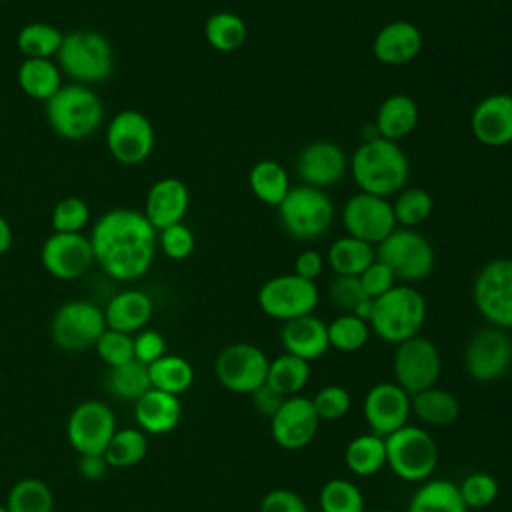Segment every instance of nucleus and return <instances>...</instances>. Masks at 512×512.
I'll return each instance as SVG.
<instances>
[{
	"instance_id": "nucleus-1",
	"label": "nucleus",
	"mask_w": 512,
	"mask_h": 512,
	"mask_svg": "<svg viewBox=\"0 0 512 512\" xmlns=\"http://www.w3.org/2000/svg\"><path fill=\"white\" fill-rule=\"evenodd\" d=\"M96 264L114 280L142 278L156 254L158 232L144 212L114 208L104 212L88 236Z\"/></svg>"
},
{
	"instance_id": "nucleus-2",
	"label": "nucleus",
	"mask_w": 512,
	"mask_h": 512,
	"mask_svg": "<svg viewBox=\"0 0 512 512\" xmlns=\"http://www.w3.org/2000/svg\"><path fill=\"white\" fill-rule=\"evenodd\" d=\"M358 192L390 198L406 188L410 176V162L398 142L376 136L362 140L348 160Z\"/></svg>"
},
{
	"instance_id": "nucleus-3",
	"label": "nucleus",
	"mask_w": 512,
	"mask_h": 512,
	"mask_svg": "<svg viewBox=\"0 0 512 512\" xmlns=\"http://www.w3.org/2000/svg\"><path fill=\"white\" fill-rule=\"evenodd\" d=\"M426 322V298L412 284H394L374 298L368 318L370 332L388 344L418 336Z\"/></svg>"
},
{
	"instance_id": "nucleus-4",
	"label": "nucleus",
	"mask_w": 512,
	"mask_h": 512,
	"mask_svg": "<svg viewBox=\"0 0 512 512\" xmlns=\"http://www.w3.org/2000/svg\"><path fill=\"white\" fill-rule=\"evenodd\" d=\"M44 104L50 128L70 142L90 138L104 120L100 96L84 84H66Z\"/></svg>"
},
{
	"instance_id": "nucleus-5",
	"label": "nucleus",
	"mask_w": 512,
	"mask_h": 512,
	"mask_svg": "<svg viewBox=\"0 0 512 512\" xmlns=\"http://www.w3.org/2000/svg\"><path fill=\"white\" fill-rule=\"evenodd\" d=\"M60 70L76 84H98L114 70V50L110 40L96 30H74L64 34L58 50Z\"/></svg>"
},
{
	"instance_id": "nucleus-6",
	"label": "nucleus",
	"mask_w": 512,
	"mask_h": 512,
	"mask_svg": "<svg viewBox=\"0 0 512 512\" xmlns=\"http://www.w3.org/2000/svg\"><path fill=\"white\" fill-rule=\"evenodd\" d=\"M386 466L406 482L428 480L438 466V444L430 432L406 424L384 438Z\"/></svg>"
},
{
	"instance_id": "nucleus-7",
	"label": "nucleus",
	"mask_w": 512,
	"mask_h": 512,
	"mask_svg": "<svg viewBox=\"0 0 512 512\" xmlns=\"http://www.w3.org/2000/svg\"><path fill=\"white\" fill-rule=\"evenodd\" d=\"M276 210L284 232L294 240H316L334 220L330 196L306 184L292 186Z\"/></svg>"
},
{
	"instance_id": "nucleus-8",
	"label": "nucleus",
	"mask_w": 512,
	"mask_h": 512,
	"mask_svg": "<svg viewBox=\"0 0 512 512\" xmlns=\"http://www.w3.org/2000/svg\"><path fill=\"white\" fill-rule=\"evenodd\" d=\"M376 258L384 262L402 284H414L430 276L436 256L430 240L416 228H396L376 246Z\"/></svg>"
},
{
	"instance_id": "nucleus-9",
	"label": "nucleus",
	"mask_w": 512,
	"mask_h": 512,
	"mask_svg": "<svg viewBox=\"0 0 512 512\" xmlns=\"http://www.w3.org/2000/svg\"><path fill=\"white\" fill-rule=\"evenodd\" d=\"M472 302L488 326L512 330V258L488 260L478 270Z\"/></svg>"
},
{
	"instance_id": "nucleus-10",
	"label": "nucleus",
	"mask_w": 512,
	"mask_h": 512,
	"mask_svg": "<svg viewBox=\"0 0 512 512\" xmlns=\"http://www.w3.org/2000/svg\"><path fill=\"white\" fill-rule=\"evenodd\" d=\"M256 300L266 316L288 322L312 314L320 302V290L316 282L290 272L268 278L260 286Z\"/></svg>"
},
{
	"instance_id": "nucleus-11",
	"label": "nucleus",
	"mask_w": 512,
	"mask_h": 512,
	"mask_svg": "<svg viewBox=\"0 0 512 512\" xmlns=\"http://www.w3.org/2000/svg\"><path fill=\"white\" fill-rule=\"evenodd\" d=\"M104 330V310L88 300H70L62 304L50 322L52 342L66 352L92 348Z\"/></svg>"
},
{
	"instance_id": "nucleus-12",
	"label": "nucleus",
	"mask_w": 512,
	"mask_h": 512,
	"mask_svg": "<svg viewBox=\"0 0 512 512\" xmlns=\"http://www.w3.org/2000/svg\"><path fill=\"white\" fill-rule=\"evenodd\" d=\"M394 382L410 396L436 386L442 372V358L438 346L426 336H412L396 344L392 358Z\"/></svg>"
},
{
	"instance_id": "nucleus-13",
	"label": "nucleus",
	"mask_w": 512,
	"mask_h": 512,
	"mask_svg": "<svg viewBox=\"0 0 512 512\" xmlns=\"http://www.w3.org/2000/svg\"><path fill=\"white\" fill-rule=\"evenodd\" d=\"M270 360L262 348L236 342L222 348L214 360L216 380L234 394H252L266 382Z\"/></svg>"
},
{
	"instance_id": "nucleus-14",
	"label": "nucleus",
	"mask_w": 512,
	"mask_h": 512,
	"mask_svg": "<svg viewBox=\"0 0 512 512\" xmlns=\"http://www.w3.org/2000/svg\"><path fill=\"white\" fill-rule=\"evenodd\" d=\"M512 364V338L506 330L486 326L476 330L464 348V370L480 384L494 382Z\"/></svg>"
},
{
	"instance_id": "nucleus-15",
	"label": "nucleus",
	"mask_w": 512,
	"mask_h": 512,
	"mask_svg": "<svg viewBox=\"0 0 512 512\" xmlns=\"http://www.w3.org/2000/svg\"><path fill=\"white\" fill-rule=\"evenodd\" d=\"M342 224L346 234L368 242L374 248L398 228L392 202L388 198L366 192H356L344 202Z\"/></svg>"
},
{
	"instance_id": "nucleus-16",
	"label": "nucleus",
	"mask_w": 512,
	"mask_h": 512,
	"mask_svg": "<svg viewBox=\"0 0 512 512\" xmlns=\"http://www.w3.org/2000/svg\"><path fill=\"white\" fill-rule=\"evenodd\" d=\"M106 146L116 162L136 166L154 150V126L138 110H120L106 128Z\"/></svg>"
},
{
	"instance_id": "nucleus-17",
	"label": "nucleus",
	"mask_w": 512,
	"mask_h": 512,
	"mask_svg": "<svg viewBox=\"0 0 512 512\" xmlns=\"http://www.w3.org/2000/svg\"><path fill=\"white\" fill-rule=\"evenodd\" d=\"M116 430L114 412L100 400L80 402L66 422L68 442L78 454H104Z\"/></svg>"
},
{
	"instance_id": "nucleus-18",
	"label": "nucleus",
	"mask_w": 512,
	"mask_h": 512,
	"mask_svg": "<svg viewBox=\"0 0 512 512\" xmlns=\"http://www.w3.org/2000/svg\"><path fill=\"white\" fill-rule=\"evenodd\" d=\"M40 262L50 276L58 280H76L84 276L96 260L90 238L82 232H52L42 244Z\"/></svg>"
},
{
	"instance_id": "nucleus-19",
	"label": "nucleus",
	"mask_w": 512,
	"mask_h": 512,
	"mask_svg": "<svg viewBox=\"0 0 512 512\" xmlns=\"http://www.w3.org/2000/svg\"><path fill=\"white\" fill-rule=\"evenodd\" d=\"M318 426L320 418L314 410L312 398L300 394L286 398L270 418V434L284 450L306 448L314 440Z\"/></svg>"
},
{
	"instance_id": "nucleus-20",
	"label": "nucleus",
	"mask_w": 512,
	"mask_h": 512,
	"mask_svg": "<svg viewBox=\"0 0 512 512\" xmlns=\"http://www.w3.org/2000/svg\"><path fill=\"white\" fill-rule=\"evenodd\" d=\"M362 410L370 432L386 438L408 424L410 394L396 382H378L366 392Z\"/></svg>"
},
{
	"instance_id": "nucleus-21",
	"label": "nucleus",
	"mask_w": 512,
	"mask_h": 512,
	"mask_svg": "<svg viewBox=\"0 0 512 512\" xmlns=\"http://www.w3.org/2000/svg\"><path fill=\"white\" fill-rule=\"evenodd\" d=\"M296 172L302 184L326 190L336 186L348 172V156L330 140H314L296 156Z\"/></svg>"
},
{
	"instance_id": "nucleus-22",
	"label": "nucleus",
	"mask_w": 512,
	"mask_h": 512,
	"mask_svg": "<svg viewBox=\"0 0 512 512\" xmlns=\"http://www.w3.org/2000/svg\"><path fill=\"white\" fill-rule=\"evenodd\" d=\"M472 136L490 148L512 144V94L494 92L484 96L470 114Z\"/></svg>"
},
{
	"instance_id": "nucleus-23",
	"label": "nucleus",
	"mask_w": 512,
	"mask_h": 512,
	"mask_svg": "<svg viewBox=\"0 0 512 512\" xmlns=\"http://www.w3.org/2000/svg\"><path fill=\"white\" fill-rule=\"evenodd\" d=\"M190 206V190L188 186L174 176H166L156 180L144 204V216L156 228V232L178 224L184 220Z\"/></svg>"
},
{
	"instance_id": "nucleus-24",
	"label": "nucleus",
	"mask_w": 512,
	"mask_h": 512,
	"mask_svg": "<svg viewBox=\"0 0 512 512\" xmlns=\"http://www.w3.org/2000/svg\"><path fill=\"white\" fill-rule=\"evenodd\" d=\"M422 44V32L416 24L408 20H394L376 32L372 40V54L382 64L402 66L420 54Z\"/></svg>"
},
{
	"instance_id": "nucleus-25",
	"label": "nucleus",
	"mask_w": 512,
	"mask_h": 512,
	"mask_svg": "<svg viewBox=\"0 0 512 512\" xmlns=\"http://www.w3.org/2000/svg\"><path fill=\"white\" fill-rule=\"evenodd\" d=\"M280 342L284 346V352L292 356H298L306 362L318 360L330 348L328 324L314 314L288 320L280 330Z\"/></svg>"
},
{
	"instance_id": "nucleus-26",
	"label": "nucleus",
	"mask_w": 512,
	"mask_h": 512,
	"mask_svg": "<svg viewBox=\"0 0 512 512\" xmlns=\"http://www.w3.org/2000/svg\"><path fill=\"white\" fill-rule=\"evenodd\" d=\"M134 418L144 434H168L182 418L178 396L150 388L134 402Z\"/></svg>"
},
{
	"instance_id": "nucleus-27",
	"label": "nucleus",
	"mask_w": 512,
	"mask_h": 512,
	"mask_svg": "<svg viewBox=\"0 0 512 512\" xmlns=\"http://www.w3.org/2000/svg\"><path fill=\"white\" fill-rule=\"evenodd\" d=\"M154 304L150 296L142 290H122L110 298L104 308L106 328L118 332H140L152 318Z\"/></svg>"
},
{
	"instance_id": "nucleus-28",
	"label": "nucleus",
	"mask_w": 512,
	"mask_h": 512,
	"mask_svg": "<svg viewBox=\"0 0 512 512\" xmlns=\"http://www.w3.org/2000/svg\"><path fill=\"white\" fill-rule=\"evenodd\" d=\"M418 118V104L408 94H392L378 106L374 126L382 138L400 142L414 132Z\"/></svg>"
},
{
	"instance_id": "nucleus-29",
	"label": "nucleus",
	"mask_w": 512,
	"mask_h": 512,
	"mask_svg": "<svg viewBox=\"0 0 512 512\" xmlns=\"http://www.w3.org/2000/svg\"><path fill=\"white\" fill-rule=\"evenodd\" d=\"M16 78L22 92L40 102H48L62 88V70L50 58H24Z\"/></svg>"
},
{
	"instance_id": "nucleus-30",
	"label": "nucleus",
	"mask_w": 512,
	"mask_h": 512,
	"mask_svg": "<svg viewBox=\"0 0 512 512\" xmlns=\"http://www.w3.org/2000/svg\"><path fill=\"white\" fill-rule=\"evenodd\" d=\"M412 414L428 426H448L460 416L458 398L438 386L426 388L410 396Z\"/></svg>"
},
{
	"instance_id": "nucleus-31",
	"label": "nucleus",
	"mask_w": 512,
	"mask_h": 512,
	"mask_svg": "<svg viewBox=\"0 0 512 512\" xmlns=\"http://www.w3.org/2000/svg\"><path fill=\"white\" fill-rule=\"evenodd\" d=\"M406 512H468L458 484L446 478L426 480L410 498Z\"/></svg>"
},
{
	"instance_id": "nucleus-32",
	"label": "nucleus",
	"mask_w": 512,
	"mask_h": 512,
	"mask_svg": "<svg viewBox=\"0 0 512 512\" xmlns=\"http://www.w3.org/2000/svg\"><path fill=\"white\" fill-rule=\"evenodd\" d=\"M376 260V248L350 234L336 238L328 248V264L336 276H360Z\"/></svg>"
},
{
	"instance_id": "nucleus-33",
	"label": "nucleus",
	"mask_w": 512,
	"mask_h": 512,
	"mask_svg": "<svg viewBox=\"0 0 512 512\" xmlns=\"http://www.w3.org/2000/svg\"><path fill=\"white\" fill-rule=\"evenodd\" d=\"M248 186L262 204L274 208H278V204L292 188L286 168L276 160L256 162L248 172Z\"/></svg>"
},
{
	"instance_id": "nucleus-34",
	"label": "nucleus",
	"mask_w": 512,
	"mask_h": 512,
	"mask_svg": "<svg viewBox=\"0 0 512 512\" xmlns=\"http://www.w3.org/2000/svg\"><path fill=\"white\" fill-rule=\"evenodd\" d=\"M344 464L354 476H372L386 466V442L378 434H358L344 448Z\"/></svg>"
},
{
	"instance_id": "nucleus-35",
	"label": "nucleus",
	"mask_w": 512,
	"mask_h": 512,
	"mask_svg": "<svg viewBox=\"0 0 512 512\" xmlns=\"http://www.w3.org/2000/svg\"><path fill=\"white\" fill-rule=\"evenodd\" d=\"M310 380V362L292 356L288 352H282L274 360H270L266 384L274 388L284 398L300 394V390Z\"/></svg>"
},
{
	"instance_id": "nucleus-36",
	"label": "nucleus",
	"mask_w": 512,
	"mask_h": 512,
	"mask_svg": "<svg viewBox=\"0 0 512 512\" xmlns=\"http://www.w3.org/2000/svg\"><path fill=\"white\" fill-rule=\"evenodd\" d=\"M148 376L152 388L178 396L192 386L194 368L186 358L178 354H164L148 366Z\"/></svg>"
},
{
	"instance_id": "nucleus-37",
	"label": "nucleus",
	"mask_w": 512,
	"mask_h": 512,
	"mask_svg": "<svg viewBox=\"0 0 512 512\" xmlns=\"http://www.w3.org/2000/svg\"><path fill=\"white\" fill-rule=\"evenodd\" d=\"M104 386H106L108 394H112L120 400L136 402L144 392H148L152 388L150 376H148V366L138 362L136 358L126 364L112 366L106 372Z\"/></svg>"
},
{
	"instance_id": "nucleus-38",
	"label": "nucleus",
	"mask_w": 512,
	"mask_h": 512,
	"mask_svg": "<svg viewBox=\"0 0 512 512\" xmlns=\"http://www.w3.org/2000/svg\"><path fill=\"white\" fill-rule=\"evenodd\" d=\"M204 38L218 52H234L244 46L248 38V26L238 14L220 10L208 16L204 24Z\"/></svg>"
},
{
	"instance_id": "nucleus-39",
	"label": "nucleus",
	"mask_w": 512,
	"mask_h": 512,
	"mask_svg": "<svg viewBox=\"0 0 512 512\" xmlns=\"http://www.w3.org/2000/svg\"><path fill=\"white\" fill-rule=\"evenodd\" d=\"M146 452H148L146 434L140 428H122L114 432L102 456L110 468H130L142 462Z\"/></svg>"
},
{
	"instance_id": "nucleus-40",
	"label": "nucleus",
	"mask_w": 512,
	"mask_h": 512,
	"mask_svg": "<svg viewBox=\"0 0 512 512\" xmlns=\"http://www.w3.org/2000/svg\"><path fill=\"white\" fill-rule=\"evenodd\" d=\"M64 34L60 28L46 22L24 24L16 36V46L24 58H52L62 46Z\"/></svg>"
},
{
	"instance_id": "nucleus-41",
	"label": "nucleus",
	"mask_w": 512,
	"mask_h": 512,
	"mask_svg": "<svg viewBox=\"0 0 512 512\" xmlns=\"http://www.w3.org/2000/svg\"><path fill=\"white\" fill-rule=\"evenodd\" d=\"M8 512H52L54 494L40 478H20L8 492Z\"/></svg>"
},
{
	"instance_id": "nucleus-42",
	"label": "nucleus",
	"mask_w": 512,
	"mask_h": 512,
	"mask_svg": "<svg viewBox=\"0 0 512 512\" xmlns=\"http://www.w3.org/2000/svg\"><path fill=\"white\" fill-rule=\"evenodd\" d=\"M328 294L330 302L340 310V314H354L368 322L374 300L364 292L356 276H336L330 282Z\"/></svg>"
},
{
	"instance_id": "nucleus-43",
	"label": "nucleus",
	"mask_w": 512,
	"mask_h": 512,
	"mask_svg": "<svg viewBox=\"0 0 512 512\" xmlns=\"http://www.w3.org/2000/svg\"><path fill=\"white\" fill-rule=\"evenodd\" d=\"M432 208H434V200H432L430 192H426L424 188H418V186L402 188L396 194V198L392 200L394 218L400 228L420 226L422 222H426L430 218Z\"/></svg>"
},
{
	"instance_id": "nucleus-44",
	"label": "nucleus",
	"mask_w": 512,
	"mask_h": 512,
	"mask_svg": "<svg viewBox=\"0 0 512 512\" xmlns=\"http://www.w3.org/2000/svg\"><path fill=\"white\" fill-rule=\"evenodd\" d=\"M320 512H364L362 490L346 478L328 480L318 494Z\"/></svg>"
},
{
	"instance_id": "nucleus-45",
	"label": "nucleus",
	"mask_w": 512,
	"mask_h": 512,
	"mask_svg": "<svg viewBox=\"0 0 512 512\" xmlns=\"http://www.w3.org/2000/svg\"><path fill=\"white\" fill-rule=\"evenodd\" d=\"M370 338V326L366 320L354 314H340L328 324V344L340 352H356L364 348Z\"/></svg>"
},
{
	"instance_id": "nucleus-46",
	"label": "nucleus",
	"mask_w": 512,
	"mask_h": 512,
	"mask_svg": "<svg viewBox=\"0 0 512 512\" xmlns=\"http://www.w3.org/2000/svg\"><path fill=\"white\" fill-rule=\"evenodd\" d=\"M90 220V208L88 204L78 196H66L56 202L52 210V230L64 232V234H78L86 228Z\"/></svg>"
},
{
	"instance_id": "nucleus-47",
	"label": "nucleus",
	"mask_w": 512,
	"mask_h": 512,
	"mask_svg": "<svg viewBox=\"0 0 512 512\" xmlns=\"http://www.w3.org/2000/svg\"><path fill=\"white\" fill-rule=\"evenodd\" d=\"M458 490H460V496H462L468 510L470 508L480 510V508L490 506L498 498L500 486H498V480L492 474L472 472L458 484Z\"/></svg>"
},
{
	"instance_id": "nucleus-48",
	"label": "nucleus",
	"mask_w": 512,
	"mask_h": 512,
	"mask_svg": "<svg viewBox=\"0 0 512 512\" xmlns=\"http://www.w3.org/2000/svg\"><path fill=\"white\" fill-rule=\"evenodd\" d=\"M314 410L320 422H336L342 420L352 406L350 392L340 384H326L322 386L312 398Z\"/></svg>"
},
{
	"instance_id": "nucleus-49",
	"label": "nucleus",
	"mask_w": 512,
	"mask_h": 512,
	"mask_svg": "<svg viewBox=\"0 0 512 512\" xmlns=\"http://www.w3.org/2000/svg\"><path fill=\"white\" fill-rule=\"evenodd\" d=\"M94 348H96V354L100 356V360L108 368L134 360V338L126 332L106 328L102 332V336L98 338V342L94 344Z\"/></svg>"
},
{
	"instance_id": "nucleus-50",
	"label": "nucleus",
	"mask_w": 512,
	"mask_h": 512,
	"mask_svg": "<svg viewBox=\"0 0 512 512\" xmlns=\"http://www.w3.org/2000/svg\"><path fill=\"white\" fill-rule=\"evenodd\" d=\"M158 244L170 260H184L192 254L196 240L192 230L184 222H178L158 232Z\"/></svg>"
},
{
	"instance_id": "nucleus-51",
	"label": "nucleus",
	"mask_w": 512,
	"mask_h": 512,
	"mask_svg": "<svg viewBox=\"0 0 512 512\" xmlns=\"http://www.w3.org/2000/svg\"><path fill=\"white\" fill-rule=\"evenodd\" d=\"M364 292L374 300L378 296H382L384 292H388L394 284H398L394 272L384 264L380 262L378 258L358 276Z\"/></svg>"
},
{
	"instance_id": "nucleus-52",
	"label": "nucleus",
	"mask_w": 512,
	"mask_h": 512,
	"mask_svg": "<svg viewBox=\"0 0 512 512\" xmlns=\"http://www.w3.org/2000/svg\"><path fill=\"white\" fill-rule=\"evenodd\" d=\"M260 512H308V506L294 490L274 488L262 496Z\"/></svg>"
},
{
	"instance_id": "nucleus-53",
	"label": "nucleus",
	"mask_w": 512,
	"mask_h": 512,
	"mask_svg": "<svg viewBox=\"0 0 512 512\" xmlns=\"http://www.w3.org/2000/svg\"><path fill=\"white\" fill-rule=\"evenodd\" d=\"M166 354V340L156 330H140L134 338V358L146 366Z\"/></svg>"
},
{
	"instance_id": "nucleus-54",
	"label": "nucleus",
	"mask_w": 512,
	"mask_h": 512,
	"mask_svg": "<svg viewBox=\"0 0 512 512\" xmlns=\"http://www.w3.org/2000/svg\"><path fill=\"white\" fill-rule=\"evenodd\" d=\"M252 406H254V410L260 414V416H264V418H272L276 412H278V408L282 406V402L286 400L282 394H278L274 388H270L266 382L260 386V388H256L252 394Z\"/></svg>"
},
{
	"instance_id": "nucleus-55",
	"label": "nucleus",
	"mask_w": 512,
	"mask_h": 512,
	"mask_svg": "<svg viewBox=\"0 0 512 512\" xmlns=\"http://www.w3.org/2000/svg\"><path fill=\"white\" fill-rule=\"evenodd\" d=\"M324 270V258L320 256V252L308 248L302 250L296 258H294V274L306 280H316Z\"/></svg>"
},
{
	"instance_id": "nucleus-56",
	"label": "nucleus",
	"mask_w": 512,
	"mask_h": 512,
	"mask_svg": "<svg viewBox=\"0 0 512 512\" xmlns=\"http://www.w3.org/2000/svg\"><path fill=\"white\" fill-rule=\"evenodd\" d=\"M108 464L104 460L102 454H80V460H78V472L84 480H90V482H98L106 476L108 472Z\"/></svg>"
},
{
	"instance_id": "nucleus-57",
	"label": "nucleus",
	"mask_w": 512,
	"mask_h": 512,
	"mask_svg": "<svg viewBox=\"0 0 512 512\" xmlns=\"http://www.w3.org/2000/svg\"><path fill=\"white\" fill-rule=\"evenodd\" d=\"M12 242H14L12 226H10V222L0 214V256L6 254V252L12 248Z\"/></svg>"
},
{
	"instance_id": "nucleus-58",
	"label": "nucleus",
	"mask_w": 512,
	"mask_h": 512,
	"mask_svg": "<svg viewBox=\"0 0 512 512\" xmlns=\"http://www.w3.org/2000/svg\"><path fill=\"white\" fill-rule=\"evenodd\" d=\"M0 512H8V508H6V504H0Z\"/></svg>"
},
{
	"instance_id": "nucleus-59",
	"label": "nucleus",
	"mask_w": 512,
	"mask_h": 512,
	"mask_svg": "<svg viewBox=\"0 0 512 512\" xmlns=\"http://www.w3.org/2000/svg\"><path fill=\"white\" fill-rule=\"evenodd\" d=\"M372 512H396V510H372Z\"/></svg>"
},
{
	"instance_id": "nucleus-60",
	"label": "nucleus",
	"mask_w": 512,
	"mask_h": 512,
	"mask_svg": "<svg viewBox=\"0 0 512 512\" xmlns=\"http://www.w3.org/2000/svg\"><path fill=\"white\" fill-rule=\"evenodd\" d=\"M0 2H6V0H0Z\"/></svg>"
}]
</instances>
